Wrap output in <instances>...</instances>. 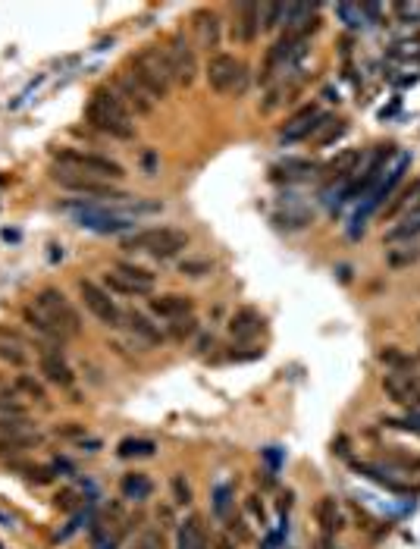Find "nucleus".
Listing matches in <instances>:
<instances>
[{
	"label": "nucleus",
	"mask_w": 420,
	"mask_h": 549,
	"mask_svg": "<svg viewBox=\"0 0 420 549\" xmlns=\"http://www.w3.org/2000/svg\"><path fill=\"white\" fill-rule=\"evenodd\" d=\"M260 31V4H242L235 10L232 22V38H239L242 44H251Z\"/></svg>",
	"instance_id": "nucleus-18"
},
{
	"label": "nucleus",
	"mask_w": 420,
	"mask_h": 549,
	"mask_svg": "<svg viewBox=\"0 0 420 549\" xmlns=\"http://www.w3.org/2000/svg\"><path fill=\"white\" fill-rule=\"evenodd\" d=\"M260 29H276L285 22V4H264L260 6Z\"/></svg>",
	"instance_id": "nucleus-33"
},
{
	"label": "nucleus",
	"mask_w": 420,
	"mask_h": 549,
	"mask_svg": "<svg viewBox=\"0 0 420 549\" xmlns=\"http://www.w3.org/2000/svg\"><path fill=\"white\" fill-rule=\"evenodd\" d=\"M41 373L57 386H73V380H76L73 371H69V364L63 361V355L57 348H44L41 352Z\"/></svg>",
	"instance_id": "nucleus-20"
},
{
	"label": "nucleus",
	"mask_w": 420,
	"mask_h": 549,
	"mask_svg": "<svg viewBox=\"0 0 420 549\" xmlns=\"http://www.w3.org/2000/svg\"><path fill=\"white\" fill-rule=\"evenodd\" d=\"M85 119H88L91 129L104 132L110 138H132L135 135V119L113 89H98L91 94L88 107H85Z\"/></svg>",
	"instance_id": "nucleus-1"
},
{
	"label": "nucleus",
	"mask_w": 420,
	"mask_h": 549,
	"mask_svg": "<svg viewBox=\"0 0 420 549\" xmlns=\"http://www.w3.org/2000/svg\"><path fill=\"white\" fill-rule=\"evenodd\" d=\"M53 182L63 188H69V192H78V195H88V198H101V201H126L129 195H123V192H116L110 182L104 179H94V176H85V173H78V170H66V166H60L57 173H53Z\"/></svg>",
	"instance_id": "nucleus-8"
},
{
	"label": "nucleus",
	"mask_w": 420,
	"mask_h": 549,
	"mask_svg": "<svg viewBox=\"0 0 420 549\" xmlns=\"http://www.w3.org/2000/svg\"><path fill=\"white\" fill-rule=\"evenodd\" d=\"M208 82L220 94H245L251 76H248V66L239 57H232V54H213L208 63Z\"/></svg>",
	"instance_id": "nucleus-5"
},
{
	"label": "nucleus",
	"mask_w": 420,
	"mask_h": 549,
	"mask_svg": "<svg viewBox=\"0 0 420 549\" xmlns=\"http://www.w3.org/2000/svg\"><path fill=\"white\" fill-rule=\"evenodd\" d=\"M383 389L392 402L405 408H420V373L417 371H389L383 377Z\"/></svg>",
	"instance_id": "nucleus-12"
},
{
	"label": "nucleus",
	"mask_w": 420,
	"mask_h": 549,
	"mask_svg": "<svg viewBox=\"0 0 420 549\" xmlns=\"http://www.w3.org/2000/svg\"><path fill=\"white\" fill-rule=\"evenodd\" d=\"M135 549H163V537H160V534H145V537L138 540Z\"/></svg>",
	"instance_id": "nucleus-41"
},
{
	"label": "nucleus",
	"mask_w": 420,
	"mask_h": 549,
	"mask_svg": "<svg viewBox=\"0 0 420 549\" xmlns=\"http://www.w3.org/2000/svg\"><path fill=\"white\" fill-rule=\"evenodd\" d=\"M120 452L123 458H148V455H154L157 452V443L154 440H138V436H129V440H123L120 443Z\"/></svg>",
	"instance_id": "nucleus-29"
},
{
	"label": "nucleus",
	"mask_w": 420,
	"mask_h": 549,
	"mask_svg": "<svg viewBox=\"0 0 420 549\" xmlns=\"http://www.w3.org/2000/svg\"><path fill=\"white\" fill-rule=\"evenodd\" d=\"M179 549H208V537H204V528L198 518L182 521L179 528Z\"/></svg>",
	"instance_id": "nucleus-27"
},
{
	"label": "nucleus",
	"mask_w": 420,
	"mask_h": 549,
	"mask_svg": "<svg viewBox=\"0 0 420 549\" xmlns=\"http://www.w3.org/2000/svg\"><path fill=\"white\" fill-rule=\"evenodd\" d=\"M113 91L120 94V101H123L126 107H129L132 116H135V114H138V116H148L150 110H154V104H157V98H154V94H150L132 73H120V76H116Z\"/></svg>",
	"instance_id": "nucleus-11"
},
{
	"label": "nucleus",
	"mask_w": 420,
	"mask_h": 549,
	"mask_svg": "<svg viewBox=\"0 0 420 549\" xmlns=\"http://www.w3.org/2000/svg\"><path fill=\"white\" fill-rule=\"evenodd\" d=\"M336 13L345 19V26H348V29H361V26H364V16H367L364 4H339V6H336Z\"/></svg>",
	"instance_id": "nucleus-32"
},
{
	"label": "nucleus",
	"mask_w": 420,
	"mask_h": 549,
	"mask_svg": "<svg viewBox=\"0 0 420 549\" xmlns=\"http://www.w3.org/2000/svg\"><path fill=\"white\" fill-rule=\"evenodd\" d=\"M154 273H148L145 267L135 264H116L113 270L104 273L107 292H120V296H150L154 292Z\"/></svg>",
	"instance_id": "nucleus-7"
},
{
	"label": "nucleus",
	"mask_w": 420,
	"mask_h": 549,
	"mask_svg": "<svg viewBox=\"0 0 420 549\" xmlns=\"http://www.w3.org/2000/svg\"><path fill=\"white\" fill-rule=\"evenodd\" d=\"M195 29H198V38H201L204 47H217L220 44V19H217V13H210V10L198 13L195 16Z\"/></svg>",
	"instance_id": "nucleus-25"
},
{
	"label": "nucleus",
	"mask_w": 420,
	"mask_h": 549,
	"mask_svg": "<svg viewBox=\"0 0 420 549\" xmlns=\"http://www.w3.org/2000/svg\"><path fill=\"white\" fill-rule=\"evenodd\" d=\"M78 292H82L85 308H88L104 327H123V311H120V305L110 298L107 289H101V286L91 283V280H82L78 283Z\"/></svg>",
	"instance_id": "nucleus-10"
},
{
	"label": "nucleus",
	"mask_w": 420,
	"mask_h": 549,
	"mask_svg": "<svg viewBox=\"0 0 420 549\" xmlns=\"http://www.w3.org/2000/svg\"><path fill=\"white\" fill-rule=\"evenodd\" d=\"M327 116L329 114H323L320 107H304V110H298L295 116L285 123V129L280 138L282 141H301V138H311V135H317V129H320L323 123H327Z\"/></svg>",
	"instance_id": "nucleus-15"
},
{
	"label": "nucleus",
	"mask_w": 420,
	"mask_h": 549,
	"mask_svg": "<svg viewBox=\"0 0 420 549\" xmlns=\"http://www.w3.org/2000/svg\"><path fill=\"white\" fill-rule=\"evenodd\" d=\"M354 471L364 474V477H370V480H377L379 487H386V490H392V493H405L408 487L401 480H395V477H389V471H383L379 465H367V461H354Z\"/></svg>",
	"instance_id": "nucleus-26"
},
{
	"label": "nucleus",
	"mask_w": 420,
	"mask_h": 549,
	"mask_svg": "<svg viewBox=\"0 0 420 549\" xmlns=\"http://www.w3.org/2000/svg\"><path fill=\"white\" fill-rule=\"evenodd\" d=\"M126 248L145 251L150 258H173L182 248H188V236L173 226H154V229H141V233L129 236L126 238Z\"/></svg>",
	"instance_id": "nucleus-3"
},
{
	"label": "nucleus",
	"mask_w": 420,
	"mask_h": 549,
	"mask_svg": "<svg viewBox=\"0 0 420 549\" xmlns=\"http://www.w3.org/2000/svg\"><path fill=\"white\" fill-rule=\"evenodd\" d=\"M173 493H176V503H179V505H188V503H192V490H188V483L182 480V477H173Z\"/></svg>",
	"instance_id": "nucleus-38"
},
{
	"label": "nucleus",
	"mask_w": 420,
	"mask_h": 549,
	"mask_svg": "<svg viewBox=\"0 0 420 549\" xmlns=\"http://www.w3.org/2000/svg\"><path fill=\"white\" fill-rule=\"evenodd\" d=\"M198 333V321L195 317H179V321H170V336L173 339H188Z\"/></svg>",
	"instance_id": "nucleus-34"
},
{
	"label": "nucleus",
	"mask_w": 420,
	"mask_h": 549,
	"mask_svg": "<svg viewBox=\"0 0 420 549\" xmlns=\"http://www.w3.org/2000/svg\"><path fill=\"white\" fill-rule=\"evenodd\" d=\"M280 173H285L289 179H304V176H314L320 166H317L314 161H304V157H285V161L276 166Z\"/></svg>",
	"instance_id": "nucleus-28"
},
{
	"label": "nucleus",
	"mask_w": 420,
	"mask_h": 549,
	"mask_svg": "<svg viewBox=\"0 0 420 549\" xmlns=\"http://www.w3.org/2000/svg\"><path fill=\"white\" fill-rule=\"evenodd\" d=\"M16 393H26L29 399H35V402H44L47 399V393H44V386L38 383L35 377H29V373H19V377H16Z\"/></svg>",
	"instance_id": "nucleus-31"
},
{
	"label": "nucleus",
	"mask_w": 420,
	"mask_h": 549,
	"mask_svg": "<svg viewBox=\"0 0 420 549\" xmlns=\"http://www.w3.org/2000/svg\"><path fill=\"white\" fill-rule=\"evenodd\" d=\"M35 311L41 314L44 321H51L53 327L60 330L63 339H73L82 333V321H78V311L73 308V301L57 289H44L41 296L35 298Z\"/></svg>",
	"instance_id": "nucleus-4"
},
{
	"label": "nucleus",
	"mask_w": 420,
	"mask_h": 549,
	"mask_svg": "<svg viewBox=\"0 0 420 549\" xmlns=\"http://www.w3.org/2000/svg\"><path fill=\"white\" fill-rule=\"evenodd\" d=\"M120 493L129 503H145V499H150V493H154V483H150L148 474L135 471V474H126L120 480Z\"/></svg>",
	"instance_id": "nucleus-23"
},
{
	"label": "nucleus",
	"mask_w": 420,
	"mask_h": 549,
	"mask_svg": "<svg viewBox=\"0 0 420 549\" xmlns=\"http://www.w3.org/2000/svg\"><path fill=\"white\" fill-rule=\"evenodd\" d=\"M41 443V433L29 430L26 424L19 427H0V455H19L26 449H35Z\"/></svg>",
	"instance_id": "nucleus-16"
},
{
	"label": "nucleus",
	"mask_w": 420,
	"mask_h": 549,
	"mask_svg": "<svg viewBox=\"0 0 420 549\" xmlns=\"http://www.w3.org/2000/svg\"><path fill=\"white\" fill-rule=\"evenodd\" d=\"M53 157L60 161V166H66V170H78L85 173V176H94V179H123L126 170L116 161H110L104 154H91V151H76V148H60L53 151Z\"/></svg>",
	"instance_id": "nucleus-6"
},
{
	"label": "nucleus",
	"mask_w": 420,
	"mask_h": 549,
	"mask_svg": "<svg viewBox=\"0 0 420 549\" xmlns=\"http://www.w3.org/2000/svg\"><path fill=\"white\" fill-rule=\"evenodd\" d=\"M408 163H411V157H408V154H399V161H395V166H389V176H383V179H379V186H377L374 192L367 195V201H364V208H361L358 213H354V223H361V226H364V220H367L370 213H374V211L379 208V204H383L386 198L392 195V188H395V186H399V182H401V176H405Z\"/></svg>",
	"instance_id": "nucleus-14"
},
{
	"label": "nucleus",
	"mask_w": 420,
	"mask_h": 549,
	"mask_svg": "<svg viewBox=\"0 0 420 549\" xmlns=\"http://www.w3.org/2000/svg\"><path fill=\"white\" fill-rule=\"evenodd\" d=\"M213 508H217V515H226V512H229V487H217V499H213Z\"/></svg>",
	"instance_id": "nucleus-40"
},
{
	"label": "nucleus",
	"mask_w": 420,
	"mask_h": 549,
	"mask_svg": "<svg viewBox=\"0 0 420 549\" xmlns=\"http://www.w3.org/2000/svg\"><path fill=\"white\" fill-rule=\"evenodd\" d=\"M69 211L76 213L78 226L85 229H94V233H126V229H132L135 223L129 217H120V213H110L107 208H98V204H66Z\"/></svg>",
	"instance_id": "nucleus-9"
},
{
	"label": "nucleus",
	"mask_w": 420,
	"mask_h": 549,
	"mask_svg": "<svg viewBox=\"0 0 420 549\" xmlns=\"http://www.w3.org/2000/svg\"><path fill=\"white\" fill-rule=\"evenodd\" d=\"M260 327H264V317H260L255 308H239V311L232 314V321H229V333L239 339H251L257 336Z\"/></svg>",
	"instance_id": "nucleus-22"
},
{
	"label": "nucleus",
	"mask_w": 420,
	"mask_h": 549,
	"mask_svg": "<svg viewBox=\"0 0 420 549\" xmlns=\"http://www.w3.org/2000/svg\"><path fill=\"white\" fill-rule=\"evenodd\" d=\"M166 57H170L173 76H176V85H192L198 76V57L195 47L185 41L182 35H173L170 44H166Z\"/></svg>",
	"instance_id": "nucleus-13"
},
{
	"label": "nucleus",
	"mask_w": 420,
	"mask_h": 549,
	"mask_svg": "<svg viewBox=\"0 0 420 549\" xmlns=\"http://www.w3.org/2000/svg\"><path fill=\"white\" fill-rule=\"evenodd\" d=\"M129 73L135 76L157 101L166 98V94L173 91V85H176L170 57H166V47H157V44L141 47L135 57H132V69H129Z\"/></svg>",
	"instance_id": "nucleus-2"
},
{
	"label": "nucleus",
	"mask_w": 420,
	"mask_h": 549,
	"mask_svg": "<svg viewBox=\"0 0 420 549\" xmlns=\"http://www.w3.org/2000/svg\"><path fill=\"white\" fill-rule=\"evenodd\" d=\"M395 13L401 16L405 22H420V4H395Z\"/></svg>",
	"instance_id": "nucleus-37"
},
{
	"label": "nucleus",
	"mask_w": 420,
	"mask_h": 549,
	"mask_svg": "<svg viewBox=\"0 0 420 549\" xmlns=\"http://www.w3.org/2000/svg\"><path fill=\"white\" fill-rule=\"evenodd\" d=\"M314 518H317V524H320L327 534H332V530H339L342 528V512H339V503L332 496H323L320 503L314 505Z\"/></svg>",
	"instance_id": "nucleus-24"
},
{
	"label": "nucleus",
	"mask_w": 420,
	"mask_h": 549,
	"mask_svg": "<svg viewBox=\"0 0 420 549\" xmlns=\"http://www.w3.org/2000/svg\"><path fill=\"white\" fill-rule=\"evenodd\" d=\"M195 301L188 296H179V292H170V296H157L150 298V314L163 317V321H179V317H192Z\"/></svg>",
	"instance_id": "nucleus-17"
},
{
	"label": "nucleus",
	"mask_w": 420,
	"mask_h": 549,
	"mask_svg": "<svg viewBox=\"0 0 420 549\" xmlns=\"http://www.w3.org/2000/svg\"><path fill=\"white\" fill-rule=\"evenodd\" d=\"M0 358H4V361H10V364H16V368H22V364H26V352H19V346H16V342H0Z\"/></svg>",
	"instance_id": "nucleus-36"
},
{
	"label": "nucleus",
	"mask_w": 420,
	"mask_h": 549,
	"mask_svg": "<svg viewBox=\"0 0 420 549\" xmlns=\"http://www.w3.org/2000/svg\"><path fill=\"white\" fill-rule=\"evenodd\" d=\"M123 327L132 333V336H138L141 342H148V346H160L166 339V333L157 327V323H150L141 311H123Z\"/></svg>",
	"instance_id": "nucleus-19"
},
{
	"label": "nucleus",
	"mask_w": 420,
	"mask_h": 549,
	"mask_svg": "<svg viewBox=\"0 0 420 549\" xmlns=\"http://www.w3.org/2000/svg\"><path fill=\"white\" fill-rule=\"evenodd\" d=\"M345 119H332V116H327V123L317 129V145H332L336 138H342L345 135Z\"/></svg>",
	"instance_id": "nucleus-30"
},
{
	"label": "nucleus",
	"mask_w": 420,
	"mask_h": 549,
	"mask_svg": "<svg viewBox=\"0 0 420 549\" xmlns=\"http://www.w3.org/2000/svg\"><path fill=\"white\" fill-rule=\"evenodd\" d=\"M208 270H210L208 261H182V273H188V276H201Z\"/></svg>",
	"instance_id": "nucleus-39"
},
{
	"label": "nucleus",
	"mask_w": 420,
	"mask_h": 549,
	"mask_svg": "<svg viewBox=\"0 0 420 549\" xmlns=\"http://www.w3.org/2000/svg\"><path fill=\"white\" fill-rule=\"evenodd\" d=\"M364 161V151H342V154L336 157V161H329L327 166H323V176H327L329 182H348L354 176V170L361 166Z\"/></svg>",
	"instance_id": "nucleus-21"
},
{
	"label": "nucleus",
	"mask_w": 420,
	"mask_h": 549,
	"mask_svg": "<svg viewBox=\"0 0 420 549\" xmlns=\"http://www.w3.org/2000/svg\"><path fill=\"white\" fill-rule=\"evenodd\" d=\"M379 361H383V364H389L392 371H411L414 358H408V355L395 352V348H386V352H379Z\"/></svg>",
	"instance_id": "nucleus-35"
}]
</instances>
